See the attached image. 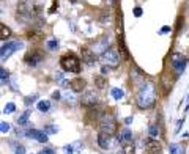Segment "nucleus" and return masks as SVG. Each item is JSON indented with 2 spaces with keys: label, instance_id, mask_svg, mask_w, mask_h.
I'll return each instance as SVG.
<instances>
[{
  "label": "nucleus",
  "instance_id": "obj_14",
  "mask_svg": "<svg viewBox=\"0 0 189 154\" xmlns=\"http://www.w3.org/2000/svg\"><path fill=\"white\" fill-rule=\"evenodd\" d=\"M131 80H132V83H134L136 87H140L142 83L145 82V76L139 71L137 68H134L132 71H131Z\"/></svg>",
  "mask_w": 189,
  "mask_h": 154
},
{
  "label": "nucleus",
  "instance_id": "obj_28",
  "mask_svg": "<svg viewBox=\"0 0 189 154\" xmlns=\"http://www.w3.org/2000/svg\"><path fill=\"white\" fill-rule=\"evenodd\" d=\"M44 131H46L47 134H57L58 129H57L54 124H47V126H44Z\"/></svg>",
  "mask_w": 189,
  "mask_h": 154
},
{
  "label": "nucleus",
  "instance_id": "obj_25",
  "mask_svg": "<svg viewBox=\"0 0 189 154\" xmlns=\"http://www.w3.org/2000/svg\"><path fill=\"white\" fill-rule=\"evenodd\" d=\"M123 96H125V93H123V90H121V88H112V97H114V99L120 101Z\"/></svg>",
  "mask_w": 189,
  "mask_h": 154
},
{
  "label": "nucleus",
  "instance_id": "obj_2",
  "mask_svg": "<svg viewBox=\"0 0 189 154\" xmlns=\"http://www.w3.org/2000/svg\"><path fill=\"white\" fill-rule=\"evenodd\" d=\"M18 19H22V21H32L35 18L39 16L41 13V6H39L35 0H21L18 3Z\"/></svg>",
  "mask_w": 189,
  "mask_h": 154
},
{
  "label": "nucleus",
  "instance_id": "obj_33",
  "mask_svg": "<svg viewBox=\"0 0 189 154\" xmlns=\"http://www.w3.org/2000/svg\"><path fill=\"white\" fill-rule=\"evenodd\" d=\"M36 97H38L36 94H33V96H29V97H25V104H27V105H29V104H32V102H33V99H36Z\"/></svg>",
  "mask_w": 189,
  "mask_h": 154
},
{
  "label": "nucleus",
  "instance_id": "obj_17",
  "mask_svg": "<svg viewBox=\"0 0 189 154\" xmlns=\"http://www.w3.org/2000/svg\"><path fill=\"white\" fill-rule=\"evenodd\" d=\"M118 49H120V53L125 60L129 58V53H128V49H126V44H125V36L123 35H118Z\"/></svg>",
  "mask_w": 189,
  "mask_h": 154
},
{
  "label": "nucleus",
  "instance_id": "obj_42",
  "mask_svg": "<svg viewBox=\"0 0 189 154\" xmlns=\"http://www.w3.org/2000/svg\"><path fill=\"white\" fill-rule=\"evenodd\" d=\"M117 154H125V152H123V151H120V152H117Z\"/></svg>",
  "mask_w": 189,
  "mask_h": 154
},
{
  "label": "nucleus",
  "instance_id": "obj_34",
  "mask_svg": "<svg viewBox=\"0 0 189 154\" xmlns=\"http://www.w3.org/2000/svg\"><path fill=\"white\" fill-rule=\"evenodd\" d=\"M0 74H2V83H5V79H8V73L2 68V69H0Z\"/></svg>",
  "mask_w": 189,
  "mask_h": 154
},
{
  "label": "nucleus",
  "instance_id": "obj_35",
  "mask_svg": "<svg viewBox=\"0 0 189 154\" xmlns=\"http://www.w3.org/2000/svg\"><path fill=\"white\" fill-rule=\"evenodd\" d=\"M14 154H25V148H24V146H16Z\"/></svg>",
  "mask_w": 189,
  "mask_h": 154
},
{
  "label": "nucleus",
  "instance_id": "obj_11",
  "mask_svg": "<svg viewBox=\"0 0 189 154\" xmlns=\"http://www.w3.org/2000/svg\"><path fill=\"white\" fill-rule=\"evenodd\" d=\"M25 135L27 137H30V138H35L36 142H39V143H46L47 142V132L46 131H38V129H29V131H25Z\"/></svg>",
  "mask_w": 189,
  "mask_h": 154
},
{
  "label": "nucleus",
  "instance_id": "obj_13",
  "mask_svg": "<svg viewBox=\"0 0 189 154\" xmlns=\"http://www.w3.org/2000/svg\"><path fill=\"white\" fill-rule=\"evenodd\" d=\"M80 55H82V61L84 63H87V65H93L95 63V52L93 50H90V49H87V47H82L80 49Z\"/></svg>",
  "mask_w": 189,
  "mask_h": 154
},
{
  "label": "nucleus",
  "instance_id": "obj_12",
  "mask_svg": "<svg viewBox=\"0 0 189 154\" xmlns=\"http://www.w3.org/2000/svg\"><path fill=\"white\" fill-rule=\"evenodd\" d=\"M87 87V82L82 79V77H74L73 80H70V88L74 91V93H82Z\"/></svg>",
  "mask_w": 189,
  "mask_h": 154
},
{
  "label": "nucleus",
  "instance_id": "obj_6",
  "mask_svg": "<svg viewBox=\"0 0 189 154\" xmlns=\"http://www.w3.org/2000/svg\"><path fill=\"white\" fill-rule=\"evenodd\" d=\"M22 47H24V44L21 43V41H10V43H6V44L2 46V50H0V58H2V61H5L16 50H19Z\"/></svg>",
  "mask_w": 189,
  "mask_h": 154
},
{
  "label": "nucleus",
  "instance_id": "obj_7",
  "mask_svg": "<svg viewBox=\"0 0 189 154\" xmlns=\"http://www.w3.org/2000/svg\"><path fill=\"white\" fill-rule=\"evenodd\" d=\"M170 63H172V66L177 69V74H181L183 71H184V68H186V58L183 57V52H180V50H175V52H172V55H170Z\"/></svg>",
  "mask_w": 189,
  "mask_h": 154
},
{
  "label": "nucleus",
  "instance_id": "obj_22",
  "mask_svg": "<svg viewBox=\"0 0 189 154\" xmlns=\"http://www.w3.org/2000/svg\"><path fill=\"white\" fill-rule=\"evenodd\" d=\"M29 116H30V110H25L24 113L18 118V124H19V126H25L27 121H29Z\"/></svg>",
  "mask_w": 189,
  "mask_h": 154
},
{
  "label": "nucleus",
  "instance_id": "obj_31",
  "mask_svg": "<svg viewBox=\"0 0 189 154\" xmlns=\"http://www.w3.org/2000/svg\"><path fill=\"white\" fill-rule=\"evenodd\" d=\"M63 151H65V154H73V151H74V146H73V145H66V146L63 148Z\"/></svg>",
  "mask_w": 189,
  "mask_h": 154
},
{
  "label": "nucleus",
  "instance_id": "obj_16",
  "mask_svg": "<svg viewBox=\"0 0 189 154\" xmlns=\"http://www.w3.org/2000/svg\"><path fill=\"white\" fill-rule=\"evenodd\" d=\"M131 140H132V134H131V131H129L128 128L118 132V142H120L121 145H126V143H129Z\"/></svg>",
  "mask_w": 189,
  "mask_h": 154
},
{
  "label": "nucleus",
  "instance_id": "obj_8",
  "mask_svg": "<svg viewBox=\"0 0 189 154\" xmlns=\"http://www.w3.org/2000/svg\"><path fill=\"white\" fill-rule=\"evenodd\" d=\"M98 102H99L98 94L95 93L93 90H91V91H85V93L82 94V97H80V104H82L84 107H87V109H93V107H96V105H98Z\"/></svg>",
  "mask_w": 189,
  "mask_h": 154
},
{
  "label": "nucleus",
  "instance_id": "obj_32",
  "mask_svg": "<svg viewBox=\"0 0 189 154\" xmlns=\"http://www.w3.org/2000/svg\"><path fill=\"white\" fill-rule=\"evenodd\" d=\"M134 16H136V18H140V16H142V8H140V6H136V8H134Z\"/></svg>",
  "mask_w": 189,
  "mask_h": 154
},
{
  "label": "nucleus",
  "instance_id": "obj_24",
  "mask_svg": "<svg viewBox=\"0 0 189 154\" xmlns=\"http://www.w3.org/2000/svg\"><path fill=\"white\" fill-rule=\"evenodd\" d=\"M123 151L125 154H136V146L132 145V142H129V143H126V145H123Z\"/></svg>",
  "mask_w": 189,
  "mask_h": 154
},
{
  "label": "nucleus",
  "instance_id": "obj_40",
  "mask_svg": "<svg viewBox=\"0 0 189 154\" xmlns=\"http://www.w3.org/2000/svg\"><path fill=\"white\" fill-rule=\"evenodd\" d=\"M170 32V27H164V29H161V33H167Z\"/></svg>",
  "mask_w": 189,
  "mask_h": 154
},
{
  "label": "nucleus",
  "instance_id": "obj_41",
  "mask_svg": "<svg viewBox=\"0 0 189 154\" xmlns=\"http://www.w3.org/2000/svg\"><path fill=\"white\" fill-rule=\"evenodd\" d=\"M132 123V116H128L126 120H125V124H131Z\"/></svg>",
  "mask_w": 189,
  "mask_h": 154
},
{
  "label": "nucleus",
  "instance_id": "obj_36",
  "mask_svg": "<svg viewBox=\"0 0 189 154\" xmlns=\"http://www.w3.org/2000/svg\"><path fill=\"white\" fill-rule=\"evenodd\" d=\"M73 146H74L76 149H82V148H84V146H82V143H80V142H76V143H74Z\"/></svg>",
  "mask_w": 189,
  "mask_h": 154
},
{
  "label": "nucleus",
  "instance_id": "obj_5",
  "mask_svg": "<svg viewBox=\"0 0 189 154\" xmlns=\"http://www.w3.org/2000/svg\"><path fill=\"white\" fill-rule=\"evenodd\" d=\"M99 132H104V134H109V135H114L117 132V121L112 115H104L101 118V123H99Z\"/></svg>",
  "mask_w": 189,
  "mask_h": 154
},
{
  "label": "nucleus",
  "instance_id": "obj_4",
  "mask_svg": "<svg viewBox=\"0 0 189 154\" xmlns=\"http://www.w3.org/2000/svg\"><path fill=\"white\" fill-rule=\"evenodd\" d=\"M99 60L104 66H109V68H117L120 63V57H118V52L115 49H107L99 55Z\"/></svg>",
  "mask_w": 189,
  "mask_h": 154
},
{
  "label": "nucleus",
  "instance_id": "obj_39",
  "mask_svg": "<svg viewBox=\"0 0 189 154\" xmlns=\"http://www.w3.org/2000/svg\"><path fill=\"white\" fill-rule=\"evenodd\" d=\"M65 97H66V99H68V101H70V102H71V101H73V96H71V94H70V93H68V91H66V93H65Z\"/></svg>",
  "mask_w": 189,
  "mask_h": 154
},
{
  "label": "nucleus",
  "instance_id": "obj_19",
  "mask_svg": "<svg viewBox=\"0 0 189 154\" xmlns=\"http://www.w3.org/2000/svg\"><path fill=\"white\" fill-rule=\"evenodd\" d=\"M169 149H170V154H184V148L180 143H172Z\"/></svg>",
  "mask_w": 189,
  "mask_h": 154
},
{
  "label": "nucleus",
  "instance_id": "obj_30",
  "mask_svg": "<svg viewBox=\"0 0 189 154\" xmlns=\"http://www.w3.org/2000/svg\"><path fill=\"white\" fill-rule=\"evenodd\" d=\"M58 8V0H54V3H52V6L49 8V14H54V11H55Z\"/></svg>",
  "mask_w": 189,
  "mask_h": 154
},
{
  "label": "nucleus",
  "instance_id": "obj_23",
  "mask_svg": "<svg viewBox=\"0 0 189 154\" xmlns=\"http://www.w3.org/2000/svg\"><path fill=\"white\" fill-rule=\"evenodd\" d=\"M50 109V102L49 101H39L38 102V110L43 112V113H46V112H49Z\"/></svg>",
  "mask_w": 189,
  "mask_h": 154
},
{
  "label": "nucleus",
  "instance_id": "obj_18",
  "mask_svg": "<svg viewBox=\"0 0 189 154\" xmlns=\"http://www.w3.org/2000/svg\"><path fill=\"white\" fill-rule=\"evenodd\" d=\"M95 85H96V88H99V90H104L107 87V79L104 76H96L95 77Z\"/></svg>",
  "mask_w": 189,
  "mask_h": 154
},
{
  "label": "nucleus",
  "instance_id": "obj_10",
  "mask_svg": "<svg viewBox=\"0 0 189 154\" xmlns=\"http://www.w3.org/2000/svg\"><path fill=\"white\" fill-rule=\"evenodd\" d=\"M145 148H147L148 154H161L163 152V145H161V142L156 138H147Z\"/></svg>",
  "mask_w": 189,
  "mask_h": 154
},
{
  "label": "nucleus",
  "instance_id": "obj_21",
  "mask_svg": "<svg viewBox=\"0 0 189 154\" xmlns=\"http://www.w3.org/2000/svg\"><path fill=\"white\" fill-rule=\"evenodd\" d=\"M10 35H11V30L8 29L5 24H0V38H2V41H5L6 38H10Z\"/></svg>",
  "mask_w": 189,
  "mask_h": 154
},
{
  "label": "nucleus",
  "instance_id": "obj_26",
  "mask_svg": "<svg viewBox=\"0 0 189 154\" xmlns=\"http://www.w3.org/2000/svg\"><path fill=\"white\" fill-rule=\"evenodd\" d=\"M14 110H16V105L13 104V102H8V104L5 105V109H3V113H13Z\"/></svg>",
  "mask_w": 189,
  "mask_h": 154
},
{
  "label": "nucleus",
  "instance_id": "obj_9",
  "mask_svg": "<svg viewBox=\"0 0 189 154\" xmlns=\"http://www.w3.org/2000/svg\"><path fill=\"white\" fill-rule=\"evenodd\" d=\"M24 61L29 65V66L35 68V66H38L39 63L43 61V52H41V50H36V49L27 52L25 57H24Z\"/></svg>",
  "mask_w": 189,
  "mask_h": 154
},
{
  "label": "nucleus",
  "instance_id": "obj_27",
  "mask_svg": "<svg viewBox=\"0 0 189 154\" xmlns=\"http://www.w3.org/2000/svg\"><path fill=\"white\" fill-rule=\"evenodd\" d=\"M46 46H47V49H50V50H55V49L58 47V41H57V39L47 41V43H46Z\"/></svg>",
  "mask_w": 189,
  "mask_h": 154
},
{
  "label": "nucleus",
  "instance_id": "obj_1",
  "mask_svg": "<svg viewBox=\"0 0 189 154\" xmlns=\"http://www.w3.org/2000/svg\"><path fill=\"white\" fill-rule=\"evenodd\" d=\"M156 102V88L155 83L151 82H143L137 90V96H136V104L139 109L145 110L153 107Z\"/></svg>",
  "mask_w": 189,
  "mask_h": 154
},
{
  "label": "nucleus",
  "instance_id": "obj_37",
  "mask_svg": "<svg viewBox=\"0 0 189 154\" xmlns=\"http://www.w3.org/2000/svg\"><path fill=\"white\" fill-rule=\"evenodd\" d=\"M43 152H46V154H55V152H54L50 148H44V149H43Z\"/></svg>",
  "mask_w": 189,
  "mask_h": 154
},
{
  "label": "nucleus",
  "instance_id": "obj_38",
  "mask_svg": "<svg viewBox=\"0 0 189 154\" xmlns=\"http://www.w3.org/2000/svg\"><path fill=\"white\" fill-rule=\"evenodd\" d=\"M60 97V93L58 91H54V94H52V99H58Z\"/></svg>",
  "mask_w": 189,
  "mask_h": 154
},
{
  "label": "nucleus",
  "instance_id": "obj_29",
  "mask_svg": "<svg viewBox=\"0 0 189 154\" xmlns=\"http://www.w3.org/2000/svg\"><path fill=\"white\" fill-rule=\"evenodd\" d=\"M0 131H2V134H6L10 131V123H6V121L0 123Z\"/></svg>",
  "mask_w": 189,
  "mask_h": 154
},
{
  "label": "nucleus",
  "instance_id": "obj_20",
  "mask_svg": "<svg viewBox=\"0 0 189 154\" xmlns=\"http://www.w3.org/2000/svg\"><path fill=\"white\" fill-rule=\"evenodd\" d=\"M159 128L156 124H150V128H148V135H150V138H159Z\"/></svg>",
  "mask_w": 189,
  "mask_h": 154
},
{
  "label": "nucleus",
  "instance_id": "obj_3",
  "mask_svg": "<svg viewBox=\"0 0 189 154\" xmlns=\"http://www.w3.org/2000/svg\"><path fill=\"white\" fill-rule=\"evenodd\" d=\"M60 66H62L63 71H66V73H76V74L80 73V60L76 57L74 53H65V55H62Z\"/></svg>",
  "mask_w": 189,
  "mask_h": 154
},
{
  "label": "nucleus",
  "instance_id": "obj_15",
  "mask_svg": "<svg viewBox=\"0 0 189 154\" xmlns=\"http://www.w3.org/2000/svg\"><path fill=\"white\" fill-rule=\"evenodd\" d=\"M111 137L112 135H109V134H104V132H99L98 134V145H99V148H103V149H107L111 146Z\"/></svg>",
  "mask_w": 189,
  "mask_h": 154
}]
</instances>
